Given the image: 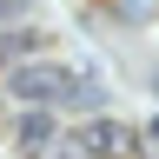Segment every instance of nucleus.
Returning <instances> with one entry per match:
<instances>
[{
	"mask_svg": "<svg viewBox=\"0 0 159 159\" xmlns=\"http://www.w3.org/2000/svg\"><path fill=\"white\" fill-rule=\"evenodd\" d=\"M73 93V66H60V60H20L7 73V99L20 106H66Z\"/></svg>",
	"mask_w": 159,
	"mask_h": 159,
	"instance_id": "nucleus-1",
	"label": "nucleus"
},
{
	"mask_svg": "<svg viewBox=\"0 0 159 159\" xmlns=\"http://www.w3.org/2000/svg\"><path fill=\"white\" fill-rule=\"evenodd\" d=\"M66 146L80 159H139V133L126 126V119H113V113H93V119H80Z\"/></svg>",
	"mask_w": 159,
	"mask_h": 159,
	"instance_id": "nucleus-2",
	"label": "nucleus"
},
{
	"mask_svg": "<svg viewBox=\"0 0 159 159\" xmlns=\"http://www.w3.org/2000/svg\"><path fill=\"white\" fill-rule=\"evenodd\" d=\"M13 146L27 152V159L53 152V146H60V126H53V113H47V106H20V113H13Z\"/></svg>",
	"mask_w": 159,
	"mask_h": 159,
	"instance_id": "nucleus-3",
	"label": "nucleus"
},
{
	"mask_svg": "<svg viewBox=\"0 0 159 159\" xmlns=\"http://www.w3.org/2000/svg\"><path fill=\"white\" fill-rule=\"evenodd\" d=\"M40 47H47V27H7V33H0V60H7V66L33 60Z\"/></svg>",
	"mask_w": 159,
	"mask_h": 159,
	"instance_id": "nucleus-4",
	"label": "nucleus"
},
{
	"mask_svg": "<svg viewBox=\"0 0 159 159\" xmlns=\"http://www.w3.org/2000/svg\"><path fill=\"white\" fill-rule=\"evenodd\" d=\"M27 13V0H0V20H20Z\"/></svg>",
	"mask_w": 159,
	"mask_h": 159,
	"instance_id": "nucleus-5",
	"label": "nucleus"
}]
</instances>
